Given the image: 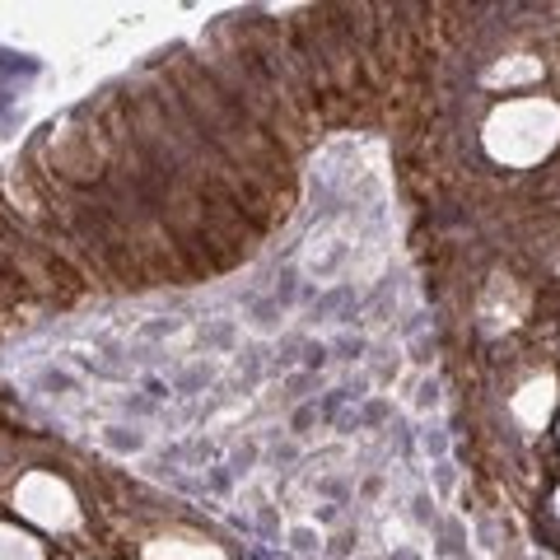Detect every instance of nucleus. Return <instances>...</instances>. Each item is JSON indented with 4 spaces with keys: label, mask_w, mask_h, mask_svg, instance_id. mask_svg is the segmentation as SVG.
<instances>
[{
    "label": "nucleus",
    "mask_w": 560,
    "mask_h": 560,
    "mask_svg": "<svg viewBox=\"0 0 560 560\" xmlns=\"http://www.w3.org/2000/svg\"><path fill=\"white\" fill-rule=\"evenodd\" d=\"M38 388H43V393H70L75 383H70V374H61V370H43V374H38Z\"/></svg>",
    "instance_id": "3"
},
{
    "label": "nucleus",
    "mask_w": 560,
    "mask_h": 560,
    "mask_svg": "<svg viewBox=\"0 0 560 560\" xmlns=\"http://www.w3.org/2000/svg\"><path fill=\"white\" fill-rule=\"evenodd\" d=\"M551 401H556V388H551V378H541V383H528V388H523V397L514 401V411L528 420V425L537 430L541 420H547V411H551Z\"/></svg>",
    "instance_id": "1"
},
{
    "label": "nucleus",
    "mask_w": 560,
    "mask_h": 560,
    "mask_svg": "<svg viewBox=\"0 0 560 560\" xmlns=\"http://www.w3.org/2000/svg\"><path fill=\"white\" fill-rule=\"evenodd\" d=\"M103 444L117 448V453H136L140 444H145V434H140V430H127V425H108V430H103Z\"/></svg>",
    "instance_id": "2"
},
{
    "label": "nucleus",
    "mask_w": 560,
    "mask_h": 560,
    "mask_svg": "<svg viewBox=\"0 0 560 560\" xmlns=\"http://www.w3.org/2000/svg\"><path fill=\"white\" fill-rule=\"evenodd\" d=\"M294 547H300V551H313V533L300 528V533H294Z\"/></svg>",
    "instance_id": "4"
}]
</instances>
